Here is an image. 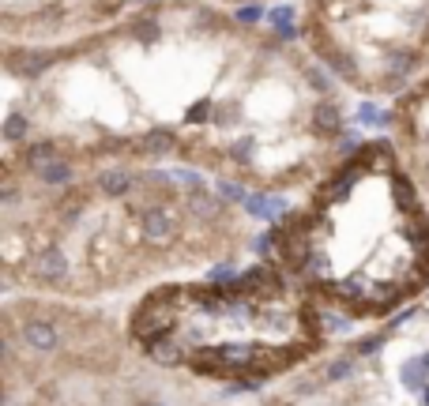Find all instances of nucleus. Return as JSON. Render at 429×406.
Segmentation results:
<instances>
[{
	"label": "nucleus",
	"instance_id": "3",
	"mask_svg": "<svg viewBox=\"0 0 429 406\" xmlns=\"http://www.w3.org/2000/svg\"><path fill=\"white\" fill-rule=\"evenodd\" d=\"M263 252L328 312L384 324L429 293V196L388 132L354 139L271 222Z\"/></svg>",
	"mask_w": 429,
	"mask_h": 406
},
{
	"label": "nucleus",
	"instance_id": "1",
	"mask_svg": "<svg viewBox=\"0 0 429 406\" xmlns=\"http://www.w3.org/2000/svg\"><path fill=\"white\" fill-rule=\"evenodd\" d=\"M4 68V151L75 166H170L298 196L350 144V94L241 8L143 0L102 34Z\"/></svg>",
	"mask_w": 429,
	"mask_h": 406
},
{
	"label": "nucleus",
	"instance_id": "4",
	"mask_svg": "<svg viewBox=\"0 0 429 406\" xmlns=\"http://www.w3.org/2000/svg\"><path fill=\"white\" fill-rule=\"evenodd\" d=\"M132 350L170 376L263 388L328 350V309L271 252L230 275H185L136 293L125 312Z\"/></svg>",
	"mask_w": 429,
	"mask_h": 406
},
{
	"label": "nucleus",
	"instance_id": "7",
	"mask_svg": "<svg viewBox=\"0 0 429 406\" xmlns=\"http://www.w3.org/2000/svg\"><path fill=\"white\" fill-rule=\"evenodd\" d=\"M384 132L395 147H399L403 162L429 196V72L418 75L411 87H403L399 94L384 109Z\"/></svg>",
	"mask_w": 429,
	"mask_h": 406
},
{
	"label": "nucleus",
	"instance_id": "2",
	"mask_svg": "<svg viewBox=\"0 0 429 406\" xmlns=\"http://www.w3.org/2000/svg\"><path fill=\"white\" fill-rule=\"evenodd\" d=\"M252 237V215L200 173L0 151L4 293L94 305L223 267Z\"/></svg>",
	"mask_w": 429,
	"mask_h": 406
},
{
	"label": "nucleus",
	"instance_id": "6",
	"mask_svg": "<svg viewBox=\"0 0 429 406\" xmlns=\"http://www.w3.org/2000/svg\"><path fill=\"white\" fill-rule=\"evenodd\" d=\"M143 0H0V61H27L102 34Z\"/></svg>",
	"mask_w": 429,
	"mask_h": 406
},
{
	"label": "nucleus",
	"instance_id": "8",
	"mask_svg": "<svg viewBox=\"0 0 429 406\" xmlns=\"http://www.w3.org/2000/svg\"><path fill=\"white\" fill-rule=\"evenodd\" d=\"M215 4H226V8H271V4H298V0H215Z\"/></svg>",
	"mask_w": 429,
	"mask_h": 406
},
{
	"label": "nucleus",
	"instance_id": "5",
	"mask_svg": "<svg viewBox=\"0 0 429 406\" xmlns=\"http://www.w3.org/2000/svg\"><path fill=\"white\" fill-rule=\"evenodd\" d=\"M294 34L350 98L392 102L429 72V0H298Z\"/></svg>",
	"mask_w": 429,
	"mask_h": 406
}]
</instances>
